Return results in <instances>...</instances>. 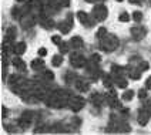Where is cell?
I'll use <instances>...</instances> for the list:
<instances>
[{
	"instance_id": "cell-12",
	"label": "cell",
	"mask_w": 151,
	"mask_h": 135,
	"mask_svg": "<svg viewBox=\"0 0 151 135\" xmlns=\"http://www.w3.org/2000/svg\"><path fill=\"white\" fill-rule=\"evenodd\" d=\"M91 101H93V104H94V105L100 107L101 104L104 102V95H103V94H99V93L93 94V95H91Z\"/></svg>"
},
{
	"instance_id": "cell-9",
	"label": "cell",
	"mask_w": 151,
	"mask_h": 135,
	"mask_svg": "<svg viewBox=\"0 0 151 135\" xmlns=\"http://www.w3.org/2000/svg\"><path fill=\"white\" fill-rule=\"evenodd\" d=\"M131 34H133V37L135 40H143L145 37V34H147V30L144 29L143 26H134L131 29Z\"/></svg>"
},
{
	"instance_id": "cell-20",
	"label": "cell",
	"mask_w": 151,
	"mask_h": 135,
	"mask_svg": "<svg viewBox=\"0 0 151 135\" xmlns=\"http://www.w3.org/2000/svg\"><path fill=\"white\" fill-rule=\"evenodd\" d=\"M14 34H16V29L10 27V29L7 30V34H6V37H7L9 40H14Z\"/></svg>"
},
{
	"instance_id": "cell-16",
	"label": "cell",
	"mask_w": 151,
	"mask_h": 135,
	"mask_svg": "<svg viewBox=\"0 0 151 135\" xmlns=\"http://www.w3.org/2000/svg\"><path fill=\"white\" fill-rule=\"evenodd\" d=\"M13 51H14L16 54H19V56H20V54H23V53L26 51V44L23 41H22V43H17L16 46L13 47Z\"/></svg>"
},
{
	"instance_id": "cell-8",
	"label": "cell",
	"mask_w": 151,
	"mask_h": 135,
	"mask_svg": "<svg viewBox=\"0 0 151 135\" xmlns=\"http://www.w3.org/2000/svg\"><path fill=\"white\" fill-rule=\"evenodd\" d=\"M71 24H73V17H71V14H68V16L66 17V20H63L61 23H59L60 31L63 34L68 33V31L71 30Z\"/></svg>"
},
{
	"instance_id": "cell-30",
	"label": "cell",
	"mask_w": 151,
	"mask_h": 135,
	"mask_svg": "<svg viewBox=\"0 0 151 135\" xmlns=\"http://www.w3.org/2000/svg\"><path fill=\"white\" fill-rule=\"evenodd\" d=\"M145 87H147V88H150V90H151V76L148 77V80H147V83H145Z\"/></svg>"
},
{
	"instance_id": "cell-15",
	"label": "cell",
	"mask_w": 151,
	"mask_h": 135,
	"mask_svg": "<svg viewBox=\"0 0 151 135\" xmlns=\"http://www.w3.org/2000/svg\"><path fill=\"white\" fill-rule=\"evenodd\" d=\"M12 64H13V66H16V67L19 68V70H22V71H24V70H26L24 61H23V60H20L19 57H16V59L12 60Z\"/></svg>"
},
{
	"instance_id": "cell-31",
	"label": "cell",
	"mask_w": 151,
	"mask_h": 135,
	"mask_svg": "<svg viewBox=\"0 0 151 135\" xmlns=\"http://www.w3.org/2000/svg\"><path fill=\"white\" fill-rule=\"evenodd\" d=\"M39 54H40V56H46V54H47V50H46V49H40V50H39Z\"/></svg>"
},
{
	"instance_id": "cell-13",
	"label": "cell",
	"mask_w": 151,
	"mask_h": 135,
	"mask_svg": "<svg viewBox=\"0 0 151 135\" xmlns=\"http://www.w3.org/2000/svg\"><path fill=\"white\" fill-rule=\"evenodd\" d=\"M114 83L120 87V88H126L127 87V80H126V77L124 76H117V77H114Z\"/></svg>"
},
{
	"instance_id": "cell-23",
	"label": "cell",
	"mask_w": 151,
	"mask_h": 135,
	"mask_svg": "<svg viewBox=\"0 0 151 135\" xmlns=\"http://www.w3.org/2000/svg\"><path fill=\"white\" fill-rule=\"evenodd\" d=\"M44 78H46V80H49V81H51V80L54 78V76H53V73H51V71L47 70V71H44Z\"/></svg>"
},
{
	"instance_id": "cell-18",
	"label": "cell",
	"mask_w": 151,
	"mask_h": 135,
	"mask_svg": "<svg viewBox=\"0 0 151 135\" xmlns=\"http://www.w3.org/2000/svg\"><path fill=\"white\" fill-rule=\"evenodd\" d=\"M61 63H63V57H61V56H54V57H53L51 64H53L54 67H59V66H61Z\"/></svg>"
},
{
	"instance_id": "cell-4",
	"label": "cell",
	"mask_w": 151,
	"mask_h": 135,
	"mask_svg": "<svg viewBox=\"0 0 151 135\" xmlns=\"http://www.w3.org/2000/svg\"><path fill=\"white\" fill-rule=\"evenodd\" d=\"M107 13L109 11H107V7L104 4H96L94 9H93V17L97 21H103L107 17Z\"/></svg>"
},
{
	"instance_id": "cell-6",
	"label": "cell",
	"mask_w": 151,
	"mask_h": 135,
	"mask_svg": "<svg viewBox=\"0 0 151 135\" xmlns=\"http://www.w3.org/2000/svg\"><path fill=\"white\" fill-rule=\"evenodd\" d=\"M33 118H34L33 111H26V112H23L22 118L19 119V125H20V128H23V129L29 128L30 127V124L33 122Z\"/></svg>"
},
{
	"instance_id": "cell-26",
	"label": "cell",
	"mask_w": 151,
	"mask_h": 135,
	"mask_svg": "<svg viewBox=\"0 0 151 135\" xmlns=\"http://www.w3.org/2000/svg\"><path fill=\"white\" fill-rule=\"evenodd\" d=\"M106 33H107V31H106V29H104V27H101L100 30L97 31V37L101 39V37H104V36H106Z\"/></svg>"
},
{
	"instance_id": "cell-28",
	"label": "cell",
	"mask_w": 151,
	"mask_h": 135,
	"mask_svg": "<svg viewBox=\"0 0 151 135\" xmlns=\"http://www.w3.org/2000/svg\"><path fill=\"white\" fill-rule=\"evenodd\" d=\"M68 44H70V43H68ZM68 44H67V43H61V44H60V49H61V51H63V53H66V51L68 50V49H67Z\"/></svg>"
},
{
	"instance_id": "cell-7",
	"label": "cell",
	"mask_w": 151,
	"mask_h": 135,
	"mask_svg": "<svg viewBox=\"0 0 151 135\" xmlns=\"http://www.w3.org/2000/svg\"><path fill=\"white\" fill-rule=\"evenodd\" d=\"M150 118H151V111L147 110L145 107L138 111V124L140 125H147V122L150 121Z\"/></svg>"
},
{
	"instance_id": "cell-22",
	"label": "cell",
	"mask_w": 151,
	"mask_h": 135,
	"mask_svg": "<svg viewBox=\"0 0 151 135\" xmlns=\"http://www.w3.org/2000/svg\"><path fill=\"white\" fill-rule=\"evenodd\" d=\"M118 19H120V21H123V23H127V21L130 20V16H128L127 13H123V14H120V17H118Z\"/></svg>"
},
{
	"instance_id": "cell-14",
	"label": "cell",
	"mask_w": 151,
	"mask_h": 135,
	"mask_svg": "<svg viewBox=\"0 0 151 135\" xmlns=\"http://www.w3.org/2000/svg\"><path fill=\"white\" fill-rule=\"evenodd\" d=\"M70 46H71L73 49H80V47L83 46V40H81V37H78V36L73 37V39L70 40Z\"/></svg>"
},
{
	"instance_id": "cell-17",
	"label": "cell",
	"mask_w": 151,
	"mask_h": 135,
	"mask_svg": "<svg viewBox=\"0 0 151 135\" xmlns=\"http://www.w3.org/2000/svg\"><path fill=\"white\" fill-rule=\"evenodd\" d=\"M43 67H44V61H43V60H33V61H32V68L36 70V71H37V70H42Z\"/></svg>"
},
{
	"instance_id": "cell-36",
	"label": "cell",
	"mask_w": 151,
	"mask_h": 135,
	"mask_svg": "<svg viewBox=\"0 0 151 135\" xmlns=\"http://www.w3.org/2000/svg\"><path fill=\"white\" fill-rule=\"evenodd\" d=\"M118 1H121V0H118Z\"/></svg>"
},
{
	"instance_id": "cell-10",
	"label": "cell",
	"mask_w": 151,
	"mask_h": 135,
	"mask_svg": "<svg viewBox=\"0 0 151 135\" xmlns=\"http://www.w3.org/2000/svg\"><path fill=\"white\" fill-rule=\"evenodd\" d=\"M76 88H77L80 93H86V91H88L90 85H88V83H87V81L77 78V80H76Z\"/></svg>"
},
{
	"instance_id": "cell-33",
	"label": "cell",
	"mask_w": 151,
	"mask_h": 135,
	"mask_svg": "<svg viewBox=\"0 0 151 135\" xmlns=\"http://www.w3.org/2000/svg\"><path fill=\"white\" fill-rule=\"evenodd\" d=\"M145 108H147V110H151V100L145 102Z\"/></svg>"
},
{
	"instance_id": "cell-29",
	"label": "cell",
	"mask_w": 151,
	"mask_h": 135,
	"mask_svg": "<svg viewBox=\"0 0 151 135\" xmlns=\"http://www.w3.org/2000/svg\"><path fill=\"white\" fill-rule=\"evenodd\" d=\"M128 1H130L131 4H141L144 0H128Z\"/></svg>"
},
{
	"instance_id": "cell-1",
	"label": "cell",
	"mask_w": 151,
	"mask_h": 135,
	"mask_svg": "<svg viewBox=\"0 0 151 135\" xmlns=\"http://www.w3.org/2000/svg\"><path fill=\"white\" fill-rule=\"evenodd\" d=\"M70 94H67L66 91H57V93H53L47 97V105L51 107V108H61L63 105L68 104V100H70Z\"/></svg>"
},
{
	"instance_id": "cell-35",
	"label": "cell",
	"mask_w": 151,
	"mask_h": 135,
	"mask_svg": "<svg viewBox=\"0 0 151 135\" xmlns=\"http://www.w3.org/2000/svg\"><path fill=\"white\" fill-rule=\"evenodd\" d=\"M17 1H24V0H17Z\"/></svg>"
},
{
	"instance_id": "cell-24",
	"label": "cell",
	"mask_w": 151,
	"mask_h": 135,
	"mask_svg": "<svg viewBox=\"0 0 151 135\" xmlns=\"http://www.w3.org/2000/svg\"><path fill=\"white\" fill-rule=\"evenodd\" d=\"M43 24H44V27H46V29H51L54 23H53L50 19H49V20H44V21H43Z\"/></svg>"
},
{
	"instance_id": "cell-34",
	"label": "cell",
	"mask_w": 151,
	"mask_h": 135,
	"mask_svg": "<svg viewBox=\"0 0 151 135\" xmlns=\"http://www.w3.org/2000/svg\"><path fill=\"white\" fill-rule=\"evenodd\" d=\"M86 1H88V3H99L101 0H86Z\"/></svg>"
},
{
	"instance_id": "cell-5",
	"label": "cell",
	"mask_w": 151,
	"mask_h": 135,
	"mask_svg": "<svg viewBox=\"0 0 151 135\" xmlns=\"http://www.w3.org/2000/svg\"><path fill=\"white\" fill-rule=\"evenodd\" d=\"M70 63H71V66L76 68H81L86 66V59L83 57V54L81 53H78V51H74V53H71L70 54Z\"/></svg>"
},
{
	"instance_id": "cell-2",
	"label": "cell",
	"mask_w": 151,
	"mask_h": 135,
	"mask_svg": "<svg viewBox=\"0 0 151 135\" xmlns=\"http://www.w3.org/2000/svg\"><path fill=\"white\" fill-rule=\"evenodd\" d=\"M118 44H120V41L116 36H104L100 39V49L107 51V53L117 50Z\"/></svg>"
},
{
	"instance_id": "cell-27",
	"label": "cell",
	"mask_w": 151,
	"mask_h": 135,
	"mask_svg": "<svg viewBox=\"0 0 151 135\" xmlns=\"http://www.w3.org/2000/svg\"><path fill=\"white\" fill-rule=\"evenodd\" d=\"M91 61L94 63V64H97V63H100V56L99 54H94L91 57Z\"/></svg>"
},
{
	"instance_id": "cell-19",
	"label": "cell",
	"mask_w": 151,
	"mask_h": 135,
	"mask_svg": "<svg viewBox=\"0 0 151 135\" xmlns=\"http://www.w3.org/2000/svg\"><path fill=\"white\" fill-rule=\"evenodd\" d=\"M133 97H134V91H131V90H128V91H126L123 94V100L124 101H131Z\"/></svg>"
},
{
	"instance_id": "cell-11",
	"label": "cell",
	"mask_w": 151,
	"mask_h": 135,
	"mask_svg": "<svg viewBox=\"0 0 151 135\" xmlns=\"http://www.w3.org/2000/svg\"><path fill=\"white\" fill-rule=\"evenodd\" d=\"M77 17H78V20L83 23L86 27H90V24H91V20H90V17H88V14L87 13H84V11H78L77 13Z\"/></svg>"
},
{
	"instance_id": "cell-32",
	"label": "cell",
	"mask_w": 151,
	"mask_h": 135,
	"mask_svg": "<svg viewBox=\"0 0 151 135\" xmlns=\"http://www.w3.org/2000/svg\"><path fill=\"white\" fill-rule=\"evenodd\" d=\"M138 97H140V98H144V97H145V91H144V90H141V91L138 93Z\"/></svg>"
},
{
	"instance_id": "cell-21",
	"label": "cell",
	"mask_w": 151,
	"mask_h": 135,
	"mask_svg": "<svg viewBox=\"0 0 151 135\" xmlns=\"http://www.w3.org/2000/svg\"><path fill=\"white\" fill-rule=\"evenodd\" d=\"M133 19H134L135 21H141L143 20V13L141 11H134L133 13Z\"/></svg>"
},
{
	"instance_id": "cell-37",
	"label": "cell",
	"mask_w": 151,
	"mask_h": 135,
	"mask_svg": "<svg viewBox=\"0 0 151 135\" xmlns=\"http://www.w3.org/2000/svg\"><path fill=\"white\" fill-rule=\"evenodd\" d=\"M150 3H151V0H150Z\"/></svg>"
},
{
	"instance_id": "cell-25",
	"label": "cell",
	"mask_w": 151,
	"mask_h": 135,
	"mask_svg": "<svg viewBox=\"0 0 151 135\" xmlns=\"http://www.w3.org/2000/svg\"><path fill=\"white\" fill-rule=\"evenodd\" d=\"M51 41L54 43V44H61V37L60 36H53L51 37Z\"/></svg>"
},
{
	"instance_id": "cell-3",
	"label": "cell",
	"mask_w": 151,
	"mask_h": 135,
	"mask_svg": "<svg viewBox=\"0 0 151 135\" xmlns=\"http://www.w3.org/2000/svg\"><path fill=\"white\" fill-rule=\"evenodd\" d=\"M84 104H86V101H84L83 97H80V95H71L70 100H68V107L74 111V112L81 110L84 107Z\"/></svg>"
}]
</instances>
